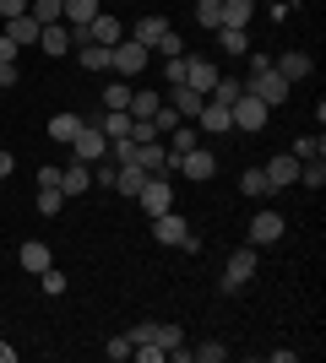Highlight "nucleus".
Here are the masks:
<instances>
[{
	"label": "nucleus",
	"instance_id": "nucleus-5",
	"mask_svg": "<svg viewBox=\"0 0 326 363\" xmlns=\"http://www.w3.org/2000/svg\"><path fill=\"white\" fill-rule=\"evenodd\" d=\"M71 157H77V163H104L109 157V136L98 130V125H82L77 141H71Z\"/></svg>",
	"mask_w": 326,
	"mask_h": 363
},
{
	"label": "nucleus",
	"instance_id": "nucleus-36",
	"mask_svg": "<svg viewBox=\"0 0 326 363\" xmlns=\"http://www.w3.org/2000/svg\"><path fill=\"white\" fill-rule=\"evenodd\" d=\"M190 358H196V363H223L229 347H223V342H202V347H190Z\"/></svg>",
	"mask_w": 326,
	"mask_h": 363
},
{
	"label": "nucleus",
	"instance_id": "nucleus-7",
	"mask_svg": "<svg viewBox=\"0 0 326 363\" xmlns=\"http://www.w3.org/2000/svg\"><path fill=\"white\" fill-rule=\"evenodd\" d=\"M87 190H93V163H77V157H71V163L60 168V196L71 201V196H87Z\"/></svg>",
	"mask_w": 326,
	"mask_h": 363
},
{
	"label": "nucleus",
	"instance_id": "nucleus-24",
	"mask_svg": "<svg viewBox=\"0 0 326 363\" xmlns=\"http://www.w3.org/2000/svg\"><path fill=\"white\" fill-rule=\"evenodd\" d=\"M256 0H223V28H250Z\"/></svg>",
	"mask_w": 326,
	"mask_h": 363
},
{
	"label": "nucleus",
	"instance_id": "nucleus-15",
	"mask_svg": "<svg viewBox=\"0 0 326 363\" xmlns=\"http://www.w3.org/2000/svg\"><path fill=\"white\" fill-rule=\"evenodd\" d=\"M261 174H266V184H272V190H283V184L299 179V157H294V152H283V157H272Z\"/></svg>",
	"mask_w": 326,
	"mask_h": 363
},
{
	"label": "nucleus",
	"instance_id": "nucleus-9",
	"mask_svg": "<svg viewBox=\"0 0 326 363\" xmlns=\"http://www.w3.org/2000/svg\"><path fill=\"white\" fill-rule=\"evenodd\" d=\"M283 228H288V223H283L278 212H256V217H250V244H256V250H261V244H278Z\"/></svg>",
	"mask_w": 326,
	"mask_h": 363
},
{
	"label": "nucleus",
	"instance_id": "nucleus-1",
	"mask_svg": "<svg viewBox=\"0 0 326 363\" xmlns=\"http://www.w3.org/2000/svg\"><path fill=\"white\" fill-rule=\"evenodd\" d=\"M288 87H294V82H283V76L272 71V65H266V71H250V82H245V92H250V98H261L266 108L288 104Z\"/></svg>",
	"mask_w": 326,
	"mask_h": 363
},
{
	"label": "nucleus",
	"instance_id": "nucleus-6",
	"mask_svg": "<svg viewBox=\"0 0 326 363\" xmlns=\"http://www.w3.org/2000/svg\"><path fill=\"white\" fill-rule=\"evenodd\" d=\"M147 55H153V49H147V44H136V38H131V44H114V76L136 82V76L147 71Z\"/></svg>",
	"mask_w": 326,
	"mask_h": 363
},
{
	"label": "nucleus",
	"instance_id": "nucleus-40",
	"mask_svg": "<svg viewBox=\"0 0 326 363\" xmlns=\"http://www.w3.org/2000/svg\"><path fill=\"white\" fill-rule=\"evenodd\" d=\"M60 206H65V196H60V190H38V217H55Z\"/></svg>",
	"mask_w": 326,
	"mask_h": 363
},
{
	"label": "nucleus",
	"instance_id": "nucleus-3",
	"mask_svg": "<svg viewBox=\"0 0 326 363\" xmlns=\"http://www.w3.org/2000/svg\"><path fill=\"white\" fill-rule=\"evenodd\" d=\"M229 120H234V130H261L266 120H272V108L261 104V98H250V92H239L229 104Z\"/></svg>",
	"mask_w": 326,
	"mask_h": 363
},
{
	"label": "nucleus",
	"instance_id": "nucleus-17",
	"mask_svg": "<svg viewBox=\"0 0 326 363\" xmlns=\"http://www.w3.org/2000/svg\"><path fill=\"white\" fill-rule=\"evenodd\" d=\"M272 71H278L283 82H305V76H310V55H305V49H288V55H283Z\"/></svg>",
	"mask_w": 326,
	"mask_h": 363
},
{
	"label": "nucleus",
	"instance_id": "nucleus-31",
	"mask_svg": "<svg viewBox=\"0 0 326 363\" xmlns=\"http://www.w3.org/2000/svg\"><path fill=\"white\" fill-rule=\"evenodd\" d=\"M196 22H202V28H223V0H196Z\"/></svg>",
	"mask_w": 326,
	"mask_h": 363
},
{
	"label": "nucleus",
	"instance_id": "nucleus-26",
	"mask_svg": "<svg viewBox=\"0 0 326 363\" xmlns=\"http://www.w3.org/2000/svg\"><path fill=\"white\" fill-rule=\"evenodd\" d=\"M28 16L38 22V28H49V22L65 16V0H28Z\"/></svg>",
	"mask_w": 326,
	"mask_h": 363
},
{
	"label": "nucleus",
	"instance_id": "nucleus-16",
	"mask_svg": "<svg viewBox=\"0 0 326 363\" xmlns=\"http://www.w3.org/2000/svg\"><path fill=\"white\" fill-rule=\"evenodd\" d=\"M16 260H22V272H33V277L55 266V255H49V244H44V239H28L22 250H16Z\"/></svg>",
	"mask_w": 326,
	"mask_h": 363
},
{
	"label": "nucleus",
	"instance_id": "nucleus-46",
	"mask_svg": "<svg viewBox=\"0 0 326 363\" xmlns=\"http://www.w3.org/2000/svg\"><path fill=\"white\" fill-rule=\"evenodd\" d=\"M153 125H158V136H163V130H174V125H180V114H174L169 104H158V114H153Z\"/></svg>",
	"mask_w": 326,
	"mask_h": 363
},
{
	"label": "nucleus",
	"instance_id": "nucleus-52",
	"mask_svg": "<svg viewBox=\"0 0 326 363\" xmlns=\"http://www.w3.org/2000/svg\"><path fill=\"white\" fill-rule=\"evenodd\" d=\"M0 363H16V347H6V342H0Z\"/></svg>",
	"mask_w": 326,
	"mask_h": 363
},
{
	"label": "nucleus",
	"instance_id": "nucleus-41",
	"mask_svg": "<svg viewBox=\"0 0 326 363\" xmlns=\"http://www.w3.org/2000/svg\"><path fill=\"white\" fill-rule=\"evenodd\" d=\"M38 282H44L49 298H60V293H65V272H55V266H49V272H38Z\"/></svg>",
	"mask_w": 326,
	"mask_h": 363
},
{
	"label": "nucleus",
	"instance_id": "nucleus-34",
	"mask_svg": "<svg viewBox=\"0 0 326 363\" xmlns=\"http://www.w3.org/2000/svg\"><path fill=\"white\" fill-rule=\"evenodd\" d=\"M239 190H245V196H266L272 184H266V174H261V168H245V174H239Z\"/></svg>",
	"mask_w": 326,
	"mask_h": 363
},
{
	"label": "nucleus",
	"instance_id": "nucleus-13",
	"mask_svg": "<svg viewBox=\"0 0 326 363\" xmlns=\"http://www.w3.org/2000/svg\"><path fill=\"white\" fill-rule=\"evenodd\" d=\"M77 60H82V71H114V44H77Z\"/></svg>",
	"mask_w": 326,
	"mask_h": 363
},
{
	"label": "nucleus",
	"instance_id": "nucleus-22",
	"mask_svg": "<svg viewBox=\"0 0 326 363\" xmlns=\"http://www.w3.org/2000/svg\"><path fill=\"white\" fill-rule=\"evenodd\" d=\"M82 125H87V120H82V114H55V120H49V136L60 141V147H71Z\"/></svg>",
	"mask_w": 326,
	"mask_h": 363
},
{
	"label": "nucleus",
	"instance_id": "nucleus-11",
	"mask_svg": "<svg viewBox=\"0 0 326 363\" xmlns=\"http://www.w3.org/2000/svg\"><path fill=\"white\" fill-rule=\"evenodd\" d=\"M174 174H185V179H212L217 174V157L207 147H196V152H185V157H180V168H174Z\"/></svg>",
	"mask_w": 326,
	"mask_h": 363
},
{
	"label": "nucleus",
	"instance_id": "nucleus-20",
	"mask_svg": "<svg viewBox=\"0 0 326 363\" xmlns=\"http://www.w3.org/2000/svg\"><path fill=\"white\" fill-rule=\"evenodd\" d=\"M98 130H104L109 141H120V136H131V130H136V120H131V108H109L104 120H98Z\"/></svg>",
	"mask_w": 326,
	"mask_h": 363
},
{
	"label": "nucleus",
	"instance_id": "nucleus-4",
	"mask_svg": "<svg viewBox=\"0 0 326 363\" xmlns=\"http://www.w3.org/2000/svg\"><path fill=\"white\" fill-rule=\"evenodd\" d=\"M136 201H141V212H147V217H158V212H169V206H174V184L163 179V174H147V184L136 190Z\"/></svg>",
	"mask_w": 326,
	"mask_h": 363
},
{
	"label": "nucleus",
	"instance_id": "nucleus-27",
	"mask_svg": "<svg viewBox=\"0 0 326 363\" xmlns=\"http://www.w3.org/2000/svg\"><path fill=\"white\" fill-rule=\"evenodd\" d=\"M93 16H98V0H65L60 22H65V28H82V22H93Z\"/></svg>",
	"mask_w": 326,
	"mask_h": 363
},
{
	"label": "nucleus",
	"instance_id": "nucleus-21",
	"mask_svg": "<svg viewBox=\"0 0 326 363\" xmlns=\"http://www.w3.org/2000/svg\"><path fill=\"white\" fill-rule=\"evenodd\" d=\"M202 104H207V98H202L196 87H174V98H169V108L180 114V120H196V114H202Z\"/></svg>",
	"mask_w": 326,
	"mask_h": 363
},
{
	"label": "nucleus",
	"instance_id": "nucleus-37",
	"mask_svg": "<svg viewBox=\"0 0 326 363\" xmlns=\"http://www.w3.org/2000/svg\"><path fill=\"white\" fill-rule=\"evenodd\" d=\"M239 92H245V82H223V76H217V87L207 92V98H212V104H234Z\"/></svg>",
	"mask_w": 326,
	"mask_h": 363
},
{
	"label": "nucleus",
	"instance_id": "nucleus-50",
	"mask_svg": "<svg viewBox=\"0 0 326 363\" xmlns=\"http://www.w3.org/2000/svg\"><path fill=\"white\" fill-rule=\"evenodd\" d=\"M6 87H16V60H11V65H0V92H6Z\"/></svg>",
	"mask_w": 326,
	"mask_h": 363
},
{
	"label": "nucleus",
	"instance_id": "nucleus-28",
	"mask_svg": "<svg viewBox=\"0 0 326 363\" xmlns=\"http://www.w3.org/2000/svg\"><path fill=\"white\" fill-rule=\"evenodd\" d=\"M6 38H11V44H38V22H33V16H11V22H6Z\"/></svg>",
	"mask_w": 326,
	"mask_h": 363
},
{
	"label": "nucleus",
	"instance_id": "nucleus-8",
	"mask_svg": "<svg viewBox=\"0 0 326 363\" xmlns=\"http://www.w3.org/2000/svg\"><path fill=\"white\" fill-rule=\"evenodd\" d=\"M185 233H190V228H185V217H174V206L153 217V239H158V244H174V250H180V244H185Z\"/></svg>",
	"mask_w": 326,
	"mask_h": 363
},
{
	"label": "nucleus",
	"instance_id": "nucleus-39",
	"mask_svg": "<svg viewBox=\"0 0 326 363\" xmlns=\"http://www.w3.org/2000/svg\"><path fill=\"white\" fill-rule=\"evenodd\" d=\"M153 342L169 352V347H180V342H185V331H180V325H153Z\"/></svg>",
	"mask_w": 326,
	"mask_h": 363
},
{
	"label": "nucleus",
	"instance_id": "nucleus-19",
	"mask_svg": "<svg viewBox=\"0 0 326 363\" xmlns=\"http://www.w3.org/2000/svg\"><path fill=\"white\" fill-rule=\"evenodd\" d=\"M87 33H93V44H120V38H125L120 16H109V11H98L93 22H87Z\"/></svg>",
	"mask_w": 326,
	"mask_h": 363
},
{
	"label": "nucleus",
	"instance_id": "nucleus-10",
	"mask_svg": "<svg viewBox=\"0 0 326 363\" xmlns=\"http://www.w3.org/2000/svg\"><path fill=\"white\" fill-rule=\"evenodd\" d=\"M217 76H223V71H217L212 60H202V55H196V60H185V87H196L202 98L217 87Z\"/></svg>",
	"mask_w": 326,
	"mask_h": 363
},
{
	"label": "nucleus",
	"instance_id": "nucleus-49",
	"mask_svg": "<svg viewBox=\"0 0 326 363\" xmlns=\"http://www.w3.org/2000/svg\"><path fill=\"white\" fill-rule=\"evenodd\" d=\"M11 60H16V44L6 38V33H0V65H11Z\"/></svg>",
	"mask_w": 326,
	"mask_h": 363
},
{
	"label": "nucleus",
	"instance_id": "nucleus-42",
	"mask_svg": "<svg viewBox=\"0 0 326 363\" xmlns=\"http://www.w3.org/2000/svg\"><path fill=\"white\" fill-rule=\"evenodd\" d=\"M163 76H169V87H185V55L163 60Z\"/></svg>",
	"mask_w": 326,
	"mask_h": 363
},
{
	"label": "nucleus",
	"instance_id": "nucleus-14",
	"mask_svg": "<svg viewBox=\"0 0 326 363\" xmlns=\"http://www.w3.org/2000/svg\"><path fill=\"white\" fill-rule=\"evenodd\" d=\"M38 49H44L49 60L71 55V33H65V22H49V28H38Z\"/></svg>",
	"mask_w": 326,
	"mask_h": 363
},
{
	"label": "nucleus",
	"instance_id": "nucleus-23",
	"mask_svg": "<svg viewBox=\"0 0 326 363\" xmlns=\"http://www.w3.org/2000/svg\"><path fill=\"white\" fill-rule=\"evenodd\" d=\"M141 184H147V168H141V163H125L120 174H114V190H120V196H131V201H136Z\"/></svg>",
	"mask_w": 326,
	"mask_h": 363
},
{
	"label": "nucleus",
	"instance_id": "nucleus-18",
	"mask_svg": "<svg viewBox=\"0 0 326 363\" xmlns=\"http://www.w3.org/2000/svg\"><path fill=\"white\" fill-rule=\"evenodd\" d=\"M136 163L147 174H169V147H158V141H136Z\"/></svg>",
	"mask_w": 326,
	"mask_h": 363
},
{
	"label": "nucleus",
	"instance_id": "nucleus-45",
	"mask_svg": "<svg viewBox=\"0 0 326 363\" xmlns=\"http://www.w3.org/2000/svg\"><path fill=\"white\" fill-rule=\"evenodd\" d=\"M33 179H38V190H60V168H55V163H44L38 174H33Z\"/></svg>",
	"mask_w": 326,
	"mask_h": 363
},
{
	"label": "nucleus",
	"instance_id": "nucleus-44",
	"mask_svg": "<svg viewBox=\"0 0 326 363\" xmlns=\"http://www.w3.org/2000/svg\"><path fill=\"white\" fill-rule=\"evenodd\" d=\"M114 174H120L114 163H93V184L98 190H114Z\"/></svg>",
	"mask_w": 326,
	"mask_h": 363
},
{
	"label": "nucleus",
	"instance_id": "nucleus-43",
	"mask_svg": "<svg viewBox=\"0 0 326 363\" xmlns=\"http://www.w3.org/2000/svg\"><path fill=\"white\" fill-rule=\"evenodd\" d=\"M104 352H109L114 363H125V358H131V336H109V342H104Z\"/></svg>",
	"mask_w": 326,
	"mask_h": 363
},
{
	"label": "nucleus",
	"instance_id": "nucleus-38",
	"mask_svg": "<svg viewBox=\"0 0 326 363\" xmlns=\"http://www.w3.org/2000/svg\"><path fill=\"white\" fill-rule=\"evenodd\" d=\"M153 49H158V55H163V60H174V55H185V38H180V33L169 28V33H163V38H158Z\"/></svg>",
	"mask_w": 326,
	"mask_h": 363
},
{
	"label": "nucleus",
	"instance_id": "nucleus-29",
	"mask_svg": "<svg viewBox=\"0 0 326 363\" xmlns=\"http://www.w3.org/2000/svg\"><path fill=\"white\" fill-rule=\"evenodd\" d=\"M163 33H169V22H163V16H141V22H136V44H147V49H153L158 38H163Z\"/></svg>",
	"mask_w": 326,
	"mask_h": 363
},
{
	"label": "nucleus",
	"instance_id": "nucleus-47",
	"mask_svg": "<svg viewBox=\"0 0 326 363\" xmlns=\"http://www.w3.org/2000/svg\"><path fill=\"white\" fill-rule=\"evenodd\" d=\"M125 336H131V347H141V342H153V320H136V325H131Z\"/></svg>",
	"mask_w": 326,
	"mask_h": 363
},
{
	"label": "nucleus",
	"instance_id": "nucleus-48",
	"mask_svg": "<svg viewBox=\"0 0 326 363\" xmlns=\"http://www.w3.org/2000/svg\"><path fill=\"white\" fill-rule=\"evenodd\" d=\"M0 16L11 22V16H28V0H0Z\"/></svg>",
	"mask_w": 326,
	"mask_h": 363
},
{
	"label": "nucleus",
	"instance_id": "nucleus-2",
	"mask_svg": "<svg viewBox=\"0 0 326 363\" xmlns=\"http://www.w3.org/2000/svg\"><path fill=\"white\" fill-rule=\"evenodd\" d=\"M256 266H261V255H256V244H245V250H234L229 266H223V293H239L250 288V277H256Z\"/></svg>",
	"mask_w": 326,
	"mask_h": 363
},
{
	"label": "nucleus",
	"instance_id": "nucleus-25",
	"mask_svg": "<svg viewBox=\"0 0 326 363\" xmlns=\"http://www.w3.org/2000/svg\"><path fill=\"white\" fill-rule=\"evenodd\" d=\"M158 104H163V98H158L153 87H136V92H131V120H153Z\"/></svg>",
	"mask_w": 326,
	"mask_h": 363
},
{
	"label": "nucleus",
	"instance_id": "nucleus-32",
	"mask_svg": "<svg viewBox=\"0 0 326 363\" xmlns=\"http://www.w3.org/2000/svg\"><path fill=\"white\" fill-rule=\"evenodd\" d=\"M299 184H305V190H321V184H326V163H321V157L299 163Z\"/></svg>",
	"mask_w": 326,
	"mask_h": 363
},
{
	"label": "nucleus",
	"instance_id": "nucleus-30",
	"mask_svg": "<svg viewBox=\"0 0 326 363\" xmlns=\"http://www.w3.org/2000/svg\"><path fill=\"white\" fill-rule=\"evenodd\" d=\"M217 44L229 49V55H250V33L245 28H217Z\"/></svg>",
	"mask_w": 326,
	"mask_h": 363
},
{
	"label": "nucleus",
	"instance_id": "nucleus-12",
	"mask_svg": "<svg viewBox=\"0 0 326 363\" xmlns=\"http://www.w3.org/2000/svg\"><path fill=\"white\" fill-rule=\"evenodd\" d=\"M196 130L229 136V130H234V120H229V104H212V98H207V104H202V114H196Z\"/></svg>",
	"mask_w": 326,
	"mask_h": 363
},
{
	"label": "nucleus",
	"instance_id": "nucleus-33",
	"mask_svg": "<svg viewBox=\"0 0 326 363\" xmlns=\"http://www.w3.org/2000/svg\"><path fill=\"white\" fill-rule=\"evenodd\" d=\"M321 152H326L321 130H315V136H299V141H294V157H299V163H310V157H321Z\"/></svg>",
	"mask_w": 326,
	"mask_h": 363
},
{
	"label": "nucleus",
	"instance_id": "nucleus-51",
	"mask_svg": "<svg viewBox=\"0 0 326 363\" xmlns=\"http://www.w3.org/2000/svg\"><path fill=\"white\" fill-rule=\"evenodd\" d=\"M11 179V147H0V184Z\"/></svg>",
	"mask_w": 326,
	"mask_h": 363
},
{
	"label": "nucleus",
	"instance_id": "nucleus-35",
	"mask_svg": "<svg viewBox=\"0 0 326 363\" xmlns=\"http://www.w3.org/2000/svg\"><path fill=\"white\" fill-rule=\"evenodd\" d=\"M131 92H136V87H125V82L104 87V108H131Z\"/></svg>",
	"mask_w": 326,
	"mask_h": 363
}]
</instances>
